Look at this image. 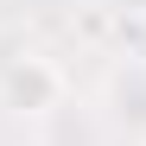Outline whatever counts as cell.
Returning <instances> with one entry per match:
<instances>
[{
    "label": "cell",
    "instance_id": "cell-1",
    "mask_svg": "<svg viewBox=\"0 0 146 146\" xmlns=\"http://www.w3.org/2000/svg\"><path fill=\"white\" fill-rule=\"evenodd\" d=\"M64 95H70V76H64L57 57H44V51H19V57L0 64V108L19 114V121H44V114H57Z\"/></svg>",
    "mask_w": 146,
    "mask_h": 146
},
{
    "label": "cell",
    "instance_id": "cell-2",
    "mask_svg": "<svg viewBox=\"0 0 146 146\" xmlns=\"http://www.w3.org/2000/svg\"><path fill=\"white\" fill-rule=\"evenodd\" d=\"M108 102H114L121 121H140V127H146V57L114 64V76H108Z\"/></svg>",
    "mask_w": 146,
    "mask_h": 146
},
{
    "label": "cell",
    "instance_id": "cell-3",
    "mask_svg": "<svg viewBox=\"0 0 146 146\" xmlns=\"http://www.w3.org/2000/svg\"><path fill=\"white\" fill-rule=\"evenodd\" d=\"M140 13H146V0H140Z\"/></svg>",
    "mask_w": 146,
    "mask_h": 146
}]
</instances>
